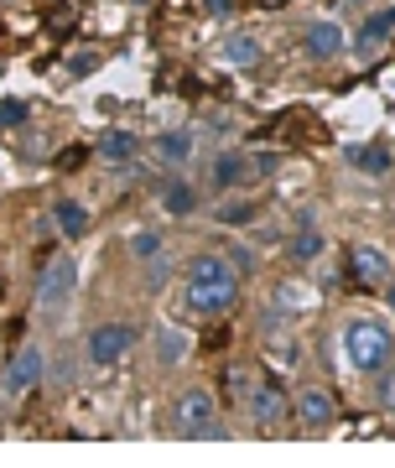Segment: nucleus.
<instances>
[{"label":"nucleus","mask_w":395,"mask_h":468,"mask_svg":"<svg viewBox=\"0 0 395 468\" xmlns=\"http://www.w3.org/2000/svg\"><path fill=\"white\" fill-rule=\"evenodd\" d=\"M166 214H193V187H187V183L166 187Z\"/></svg>","instance_id":"19"},{"label":"nucleus","mask_w":395,"mask_h":468,"mask_svg":"<svg viewBox=\"0 0 395 468\" xmlns=\"http://www.w3.org/2000/svg\"><path fill=\"white\" fill-rule=\"evenodd\" d=\"M390 307H395V282H390Z\"/></svg>","instance_id":"27"},{"label":"nucleus","mask_w":395,"mask_h":468,"mask_svg":"<svg viewBox=\"0 0 395 468\" xmlns=\"http://www.w3.org/2000/svg\"><path fill=\"white\" fill-rule=\"evenodd\" d=\"M21 120H27V104H21V100L0 104V131H11V125H21Z\"/></svg>","instance_id":"20"},{"label":"nucleus","mask_w":395,"mask_h":468,"mask_svg":"<svg viewBox=\"0 0 395 468\" xmlns=\"http://www.w3.org/2000/svg\"><path fill=\"white\" fill-rule=\"evenodd\" d=\"M359 172L364 177H385V172H390V151L385 146H364L359 151Z\"/></svg>","instance_id":"15"},{"label":"nucleus","mask_w":395,"mask_h":468,"mask_svg":"<svg viewBox=\"0 0 395 468\" xmlns=\"http://www.w3.org/2000/svg\"><path fill=\"white\" fill-rule=\"evenodd\" d=\"M131 344H135V334L125 328V323H104V328L89 334V359L110 369V365H120V359L131 354Z\"/></svg>","instance_id":"5"},{"label":"nucleus","mask_w":395,"mask_h":468,"mask_svg":"<svg viewBox=\"0 0 395 468\" xmlns=\"http://www.w3.org/2000/svg\"><path fill=\"white\" fill-rule=\"evenodd\" d=\"M99 156L104 162H120V167L131 172V156H135V135L131 131H110L104 141H99Z\"/></svg>","instance_id":"12"},{"label":"nucleus","mask_w":395,"mask_h":468,"mask_svg":"<svg viewBox=\"0 0 395 468\" xmlns=\"http://www.w3.org/2000/svg\"><path fill=\"white\" fill-rule=\"evenodd\" d=\"M390 32H395V11H379V16H369V21L359 27V52L375 48L379 37H390Z\"/></svg>","instance_id":"13"},{"label":"nucleus","mask_w":395,"mask_h":468,"mask_svg":"<svg viewBox=\"0 0 395 468\" xmlns=\"http://www.w3.org/2000/svg\"><path fill=\"white\" fill-rule=\"evenodd\" d=\"M307 52H313V58H338V52H344V27H338V21L307 27Z\"/></svg>","instance_id":"8"},{"label":"nucleus","mask_w":395,"mask_h":468,"mask_svg":"<svg viewBox=\"0 0 395 468\" xmlns=\"http://www.w3.org/2000/svg\"><path fill=\"white\" fill-rule=\"evenodd\" d=\"M131 245H135V255H141V261H151V255H156V250H162V239H156V234H146V229H141V234H135V239H131Z\"/></svg>","instance_id":"22"},{"label":"nucleus","mask_w":395,"mask_h":468,"mask_svg":"<svg viewBox=\"0 0 395 468\" xmlns=\"http://www.w3.org/2000/svg\"><path fill=\"white\" fill-rule=\"evenodd\" d=\"M240 302V276L224 255H198L187 266V307L198 313H230Z\"/></svg>","instance_id":"1"},{"label":"nucleus","mask_w":395,"mask_h":468,"mask_svg":"<svg viewBox=\"0 0 395 468\" xmlns=\"http://www.w3.org/2000/svg\"><path fill=\"white\" fill-rule=\"evenodd\" d=\"M261 5H286V0H261Z\"/></svg>","instance_id":"26"},{"label":"nucleus","mask_w":395,"mask_h":468,"mask_svg":"<svg viewBox=\"0 0 395 468\" xmlns=\"http://www.w3.org/2000/svg\"><path fill=\"white\" fill-rule=\"evenodd\" d=\"M250 218H255V203H245V198H230L219 208V224H250Z\"/></svg>","instance_id":"18"},{"label":"nucleus","mask_w":395,"mask_h":468,"mask_svg":"<svg viewBox=\"0 0 395 468\" xmlns=\"http://www.w3.org/2000/svg\"><path fill=\"white\" fill-rule=\"evenodd\" d=\"M296 417H302V427H307V432H317V427H328V421H333V396L323 390V385H313V390H302V396H296Z\"/></svg>","instance_id":"7"},{"label":"nucleus","mask_w":395,"mask_h":468,"mask_svg":"<svg viewBox=\"0 0 395 468\" xmlns=\"http://www.w3.org/2000/svg\"><path fill=\"white\" fill-rule=\"evenodd\" d=\"M162 354H166V359H177V354H182V338H177V328H162Z\"/></svg>","instance_id":"24"},{"label":"nucleus","mask_w":395,"mask_h":468,"mask_svg":"<svg viewBox=\"0 0 395 468\" xmlns=\"http://www.w3.org/2000/svg\"><path fill=\"white\" fill-rule=\"evenodd\" d=\"M224 58H230V63H240V68H250L255 58H261V48H255V37H234L230 48H224Z\"/></svg>","instance_id":"16"},{"label":"nucleus","mask_w":395,"mask_h":468,"mask_svg":"<svg viewBox=\"0 0 395 468\" xmlns=\"http://www.w3.org/2000/svg\"><path fill=\"white\" fill-rule=\"evenodd\" d=\"M42 369H48V359H42V349H37V344H21L16 349V359H11V369H5V385H11V390H32L37 380H42Z\"/></svg>","instance_id":"6"},{"label":"nucleus","mask_w":395,"mask_h":468,"mask_svg":"<svg viewBox=\"0 0 395 468\" xmlns=\"http://www.w3.org/2000/svg\"><path fill=\"white\" fill-rule=\"evenodd\" d=\"M354 276H359L364 286H379V282H390V266H385V255L379 250L359 245V250H354Z\"/></svg>","instance_id":"9"},{"label":"nucleus","mask_w":395,"mask_h":468,"mask_svg":"<svg viewBox=\"0 0 395 468\" xmlns=\"http://www.w3.org/2000/svg\"><path fill=\"white\" fill-rule=\"evenodd\" d=\"M292 255H296V261H313V255H323V234L313 229V218H302V234L292 239Z\"/></svg>","instance_id":"14"},{"label":"nucleus","mask_w":395,"mask_h":468,"mask_svg":"<svg viewBox=\"0 0 395 468\" xmlns=\"http://www.w3.org/2000/svg\"><path fill=\"white\" fill-rule=\"evenodd\" d=\"M234 0H208V11H219V16H224V11H230Z\"/></svg>","instance_id":"25"},{"label":"nucleus","mask_w":395,"mask_h":468,"mask_svg":"<svg viewBox=\"0 0 395 468\" xmlns=\"http://www.w3.org/2000/svg\"><path fill=\"white\" fill-rule=\"evenodd\" d=\"M177 432L182 437H224L214 427V396H208L203 385L182 390V401H177Z\"/></svg>","instance_id":"3"},{"label":"nucleus","mask_w":395,"mask_h":468,"mask_svg":"<svg viewBox=\"0 0 395 468\" xmlns=\"http://www.w3.org/2000/svg\"><path fill=\"white\" fill-rule=\"evenodd\" d=\"M73 286H79V266H73V255H58V261H48L42 276H37V302H42V307H58Z\"/></svg>","instance_id":"4"},{"label":"nucleus","mask_w":395,"mask_h":468,"mask_svg":"<svg viewBox=\"0 0 395 468\" xmlns=\"http://www.w3.org/2000/svg\"><path fill=\"white\" fill-rule=\"evenodd\" d=\"M52 218H58V229H63L68 239L89 229V208H83V203H73V198H58V203H52Z\"/></svg>","instance_id":"11"},{"label":"nucleus","mask_w":395,"mask_h":468,"mask_svg":"<svg viewBox=\"0 0 395 468\" xmlns=\"http://www.w3.org/2000/svg\"><path fill=\"white\" fill-rule=\"evenodd\" d=\"M156 151H162V156H172V162H182V156H187V135H162V141H156Z\"/></svg>","instance_id":"21"},{"label":"nucleus","mask_w":395,"mask_h":468,"mask_svg":"<svg viewBox=\"0 0 395 468\" xmlns=\"http://www.w3.org/2000/svg\"><path fill=\"white\" fill-rule=\"evenodd\" d=\"M359 5H364V0H359Z\"/></svg>","instance_id":"28"},{"label":"nucleus","mask_w":395,"mask_h":468,"mask_svg":"<svg viewBox=\"0 0 395 468\" xmlns=\"http://www.w3.org/2000/svg\"><path fill=\"white\" fill-rule=\"evenodd\" d=\"M240 177H245V162H240V156H219V167H214V183H219V187H234Z\"/></svg>","instance_id":"17"},{"label":"nucleus","mask_w":395,"mask_h":468,"mask_svg":"<svg viewBox=\"0 0 395 468\" xmlns=\"http://www.w3.org/2000/svg\"><path fill=\"white\" fill-rule=\"evenodd\" d=\"M250 411H255V421H261V427H271V421H276L281 411H286V401H281V385H271V380H265L261 390L250 396Z\"/></svg>","instance_id":"10"},{"label":"nucleus","mask_w":395,"mask_h":468,"mask_svg":"<svg viewBox=\"0 0 395 468\" xmlns=\"http://www.w3.org/2000/svg\"><path fill=\"white\" fill-rule=\"evenodd\" d=\"M379 406L395 411V369H390V375H379Z\"/></svg>","instance_id":"23"},{"label":"nucleus","mask_w":395,"mask_h":468,"mask_svg":"<svg viewBox=\"0 0 395 468\" xmlns=\"http://www.w3.org/2000/svg\"><path fill=\"white\" fill-rule=\"evenodd\" d=\"M344 349H348V365L364 369V375H375V369L390 365V349H395V338L390 328L379 318H354L344 328Z\"/></svg>","instance_id":"2"}]
</instances>
